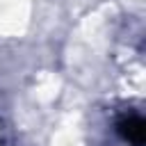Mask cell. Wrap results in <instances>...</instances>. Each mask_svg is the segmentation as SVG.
Listing matches in <instances>:
<instances>
[{"instance_id": "6da1fadb", "label": "cell", "mask_w": 146, "mask_h": 146, "mask_svg": "<svg viewBox=\"0 0 146 146\" xmlns=\"http://www.w3.org/2000/svg\"><path fill=\"white\" fill-rule=\"evenodd\" d=\"M119 132L123 135L125 141H130L132 146H141L144 144V137H146V125L141 121V116H125L121 123H119Z\"/></svg>"}]
</instances>
